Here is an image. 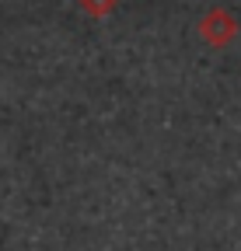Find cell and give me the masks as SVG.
I'll return each instance as SVG.
<instances>
[{
	"label": "cell",
	"mask_w": 241,
	"mask_h": 251,
	"mask_svg": "<svg viewBox=\"0 0 241 251\" xmlns=\"http://www.w3.org/2000/svg\"><path fill=\"white\" fill-rule=\"evenodd\" d=\"M238 31H241V25H238V18H234L227 7H210V11L199 18V39H203L210 49L231 46V42L238 39Z\"/></svg>",
	"instance_id": "obj_1"
},
{
	"label": "cell",
	"mask_w": 241,
	"mask_h": 251,
	"mask_svg": "<svg viewBox=\"0 0 241 251\" xmlns=\"http://www.w3.org/2000/svg\"><path fill=\"white\" fill-rule=\"evenodd\" d=\"M77 4L87 18H108L115 11V0H77Z\"/></svg>",
	"instance_id": "obj_2"
}]
</instances>
